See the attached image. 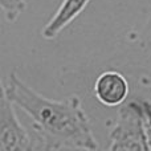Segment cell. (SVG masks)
<instances>
[{"label":"cell","instance_id":"obj_1","mask_svg":"<svg viewBox=\"0 0 151 151\" xmlns=\"http://www.w3.org/2000/svg\"><path fill=\"white\" fill-rule=\"evenodd\" d=\"M7 97L32 119L36 135L44 150H97L90 119L78 96L50 99L11 73L1 89Z\"/></svg>","mask_w":151,"mask_h":151},{"label":"cell","instance_id":"obj_2","mask_svg":"<svg viewBox=\"0 0 151 151\" xmlns=\"http://www.w3.org/2000/svg\"><path fill=\"white\" fill-rule=\"evenodd\" d=\"M109 150H151L150 133L139 99L119 106L117 122L110 130Z\"/></svg>","mask_w":151,"mask_h":151},{"label":"cell","instance_id":"obj_3","mask_svg":"<svg viewBox=\"0 0 151 151\" xmlns=\"http://www.w3.org/2000/svg\"><path fill=\"white\" fill-rule=\"evenodd\" d=\"M16 105L1 90L0 97V151H29L35 149L33 139L20 123Z\"/></svg>","mask_w":151,"mask_h":151},{"label":"cell","instance_id":"obj_4","mask_svg":"<svg viewBox=\"0 0 151 151\" xmlns=\"http://www.w3.org/2000/svg\"><path fill=\"white\" fill-rule=\"evenodd\" d=\"M129 93L130 86L127 78L117 70L104 72L94 82V96L105 106H121L126 102Z\"/></svg>","mask_w":151,"mask_h":151},{"label":"cell","instance_id":"obj_5","mask_svg":"<svg viewBox=\"0 0 151 151\" xmlns=\"http://www.w3.org/2000/svg\"><path fill=\"white\" fill-rule=\"evenodd\" d=\"M89 1L90 0H63L56 13L42 28V37L47 40L57 37L63 29H65L81 15V12L88 7Z\"/></svg>","mask_w":151,"mask_h":151},{"label":"cell","instance_id":"obj_6","mask_svg":"<svg viewBox=\"0 0 151 151\" xmlns=\"http://www.w3.org/2000/svg\"><path fill=\"white\" fill-rule=\"evenodd\" d=\"M1 9L4 11L8 21H16L25 9V0H0Z\"/></svg>","mask_w":151,"mask_h":151},{"label":"cell","instance_id":"obj_7","mask_svg":"<svg viewBox=\"0 0 151 151\" xmlns=\"http://www.w3.org/2000/svg\"><path fill=\"white\" fill-rule=\"evenodd\" d=\"M141 47L143 50V55L147 60L150 69H151V13L147 19V23L145 24L141 33Z\"/></svg>","mask_w":151,"mask_h":151},{"label":"cell","instance_id":"obj_8","mask_svg":"<svg viewBox=\"0 0 151 151\" xmlns=\"http://www.w3.org/2000/svg\"><path fill=\"white\" fill-rule=\"evenodd\" d=\"M139 104L142 106L143 110V115H145V121H146L147 129L151 135V101H146V99H139Z\"/></svg>","mask_w":151,"mask_h":151}]
</instances>
